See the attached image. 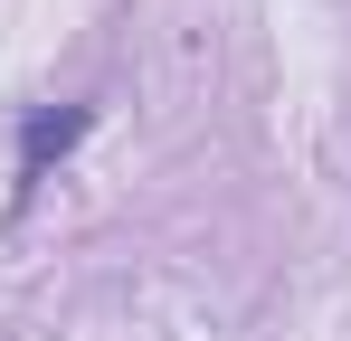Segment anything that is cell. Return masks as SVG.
I'll return each mask as SVG.
<instances>
[{"label":"cell","mask_w":351,"mask_h":341,"mask_svg":"<svg viewBox=\"0 0 351 341\" xmlns=\"http://www.w3.org/2000/svg\"><path fill=\"white\" fill-rule=\"evenodd\" d=\"M76 133H86V105H66V114H38V123H29V142H19V190H29V180L48 170V152H66Z\"/></svg>","instance_id":"1"}]
</instances>
